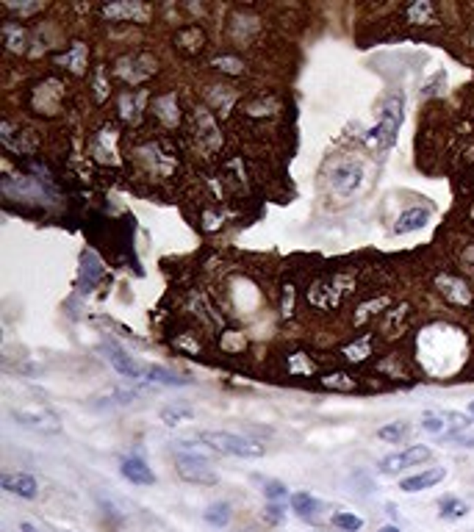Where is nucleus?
Returning <instances> with one entry per match:
<instances>
[{"label": "nucleus", "mask_w": 474, "mask_h": 532, "mask_svg": "<svg viewBox=\"0 0 474 532\" xmlns=\"http://www.w3.org/2000/svg\"><path fill=\"white\" fill-rule=\"evenodd\" d=\"M145 380H153L158 385H189V378H178V375H172V372H166V369H161V366H148V375H145Z\"/></svg>", "instance_id": "obj_18"}, {"label": "nucleus", "mask_w": 474, "mask_h": 532, "mask_svg": "<svg viewBox=\"0 0 474 532\" xmlns=\"http://www.w3.org/2000/svg\"><path fill=\"white\" fill-rule=\"evenodd\" d=\"M266 522L280 524V522H283V508H280V505H272V508L266 510Z\"/></svg>", "instance_id": "obj_26"}, {"label": "nucleus", "mask_w": 474, "mask_h": 532, "mask_svg": "<svg viewBox=\"0 0 474 532\" xmlns=\"http://www.w3.org/2000/svg\"><path fill=\"white\" fill-rule=\"evenodd\" d=\"M324 385L327 388H341V391H350V388H355V380L352 378H347V375H341V372H336V375H327L324 378Z\"/></svg>", "instance_id": "obj_25"}, {"label": "nucleus", "mask_w": 474, "mask_h": 532, "mask_svg": "<svg viewBox=\"0 0 474 532\" xmlns=\"http://www.w3.org/2000/svg\"><path fill=\"white\" fill-rule=\"evenodd\" d=\"M399 122H402V111H396V108L389 106L386 114H383V120H380V125L375 128V142H378V148H392V145H394Z\"/></svg>", "instance_id": "obj_11"}, {"label": "nucleus", "mask_w": 474, "mask_h": 532, "mask_svg": "<svg viewBox=\"0 0 474 532\" xmlns=\"http://www.w3.org/2000/svg\"><path fill=\"white\" fill-rule=\"evenodd\" d=\"M438 508H441V519H447V522L466 519V513H469V505L464 499H458V496H444L438 502Z\"/></svg>", "instance_id": "obj_15"}, {"label": "nucleus", "mask_w": 474, "mask_h": 532, "mask_svg": "<svg viewBox=\"0 0 474 532\" xmlns=\"http://www.w3.org/2000/svg\"><path fill=\"white\" fill-rule=\"evenodd\" d=\"M120 471H122V477L128 480V482H134V485H156V474H153V468L142 460V457L131 455L122 460V466H120Z\"/></svg>", "instance_id": "obj_9"}, {"label": "nucleus", "mask_w": 474, "mask_h": 532, "mask_svg": "<svg viewBox=\"0 0 474 532\" xmlns=\"http://www.w3.org/2000/svg\"><path fill=\"white\" fill-rule=\"evenodd\" d=\"M350 292H352V278H347V275H330V278H322L319 283L311 286L308 300L319 305V308H338Z\"/></svg>", "instance_id": "obj_3"}, {"label": "nucleus", "mask_w": 474, "mask_h": 532, "mask_svg": "<svg viewBox=\"0 0 474 532\" xmlns=\"http://www.w3.org/2000/svg\"><path fill=\"white\" fill-rule=\"evenodd\" d=\"M427 222H430V211L410 208V211L399 214V220H396V225H394V233H399V236H405V233H416V230L424 228Z\"/></svg>", "instance_id": "obj_13"}, {"label": "nucleus", "mask_w": 474, "mask_h": 532, "mask_svg": "<svg viewBox=\"0 0 474 532\" xmlns=\"http://www.w3.org/2000/svg\"><path fill=\"white\" fill-rule=\"evenodd\" d=\"M366 355H372V341H369V338H361L358 344H352V347H347V350H344V358H347V361H352V364L364 361Z\"/></svg>", "instance_id": "obj_22"}, {"label": "nucleus", "mask_w": 474, "mask_h": 532, "mask_svg": "<svg viewBox=\"0 0 474 532\" xmlns=\"http://www.w3.org/2000/svg\"><path fill=\"white\" fill-rule=\"evenodd\" d=\"M264 496H266V499H286V496H292V494H289V488H286L280 480H266V482H264Z\"/></svg>", "instance_id": "obj_24"}, {"label": "nucleus", "mask_w": 474, "mask_h": 532, "mask_svg": "<svg viewBox=\"0 0 474 532\" xmlns=\"http://www.w3.org/2000/svg\"><path fill=\"white\" fill-rule=\"evenodd\" d=\"M289 502H292V510H294L300 519H306V522H316V519H319V499L311 496V494L297 491V494L289 496Z\"/></svg>", "instance_id": "obj_12"}, {"label": "nucleus", "mask_w": 474, "mask_h": 532, "mask_svg": "<svg viewBox=\"0 0 474 532\" xmlns=\"http://www.w3.org/2000/svg\"><path fill=\"white\" fill-rule=\"evenodd\" d=\"M11 416L20 427L25 430H34V433H45V436H53V433H62V422L53 410L42 408V405H25V408H11Z\"/></svg>", "instance_id": "obj_4"}, {"label": "nucleus", "mask_w": 474, "mask_h": 532, "mask_svg": "<svg viewBox=\"0 0 474 532\" xmlns=\"http://www.w3.org/2000/svg\"><path fill=\"white\" fill-rule=\"evenodd\" d=\"M20 530H22V532H36V530H34V524H28V522H25V524H22Z\"/></svg>", "instance_id": "obj_27"}, {"label": "nucleus", "mask_w": 474, "mask_h": 532, "mask_svg": "<svg viewBox=\"0 0 474 532\" xmlns=\"http://www.w3.org/2000/svg\"><path fill=\"white\" fill-rule=\"evenodd\" d=\"M447 477V468H427V471H422V474H413V477H408V480H402L399 482V491H405V494H419V491H427V488H433V485H438L441 480Z\"/></svg>", "instance_id": "obj_10"}, {"label": "nucleus", "mask_w": 474, "mask_h": 532, "mask_svg": "<svg viewBox=\"0 0 474 532\" xmlns=\"http://www.w3.org/2000/svg\"><path fill=\"white\" fill-rule=\"evenodd\" d=\"M430 457H433V450H430V447L413 444V447H408V450H402V452L383 457V460H380V471H383V474H399V471H405V468H410V466L427 463Z\"/></svg>", "instance_id": "obj_5"}, {"label": "nucleus", "mask_w": 474, "mask_h": 532, "mask_svg": "<svg viewBox=\"0 0 474 532\" xmlns=\"http://www.w3.org/2000/svg\"><path fill=\"white\" fill-rule=\"evenodd\" d=\"M142 14H145V6H139V3H108V6H103V17L111 20V22L134 20V17H142Z\"/></svg>", "instance_id": "obj_14"}, {"label": "nucleus", "mask_w": 474, "mask_h": 532, "mask_svg": "<svg viewBox=\"0 0 474 532\" xmlns=\"http://www.w3.org/2000/svg\"><path fill=\"white\" fill-rule=\"evenodd\" d=\"M333 524H336L338 530H344V532H361L364 530V519H361V516H355V513H347V510L336 513V516H333Z\"/></svg>", "instance_id": "obj_20"}, {"label": "nucleus", "mask_w": 474, "mask_h": 532, "mask_svg": "<svg viewBox=\"0 0 474 532\" xmlns=\"http://www.w3.org/2000/svg\"><path fill=\"white\" fill-rule=\"evenodd\" d=\"M203 519L208 522V524H214V527H228V522H231V505L228 502H214V505H208V510L203 513Z\"/></svg>", "instance_id": "obj_17"}, {"label": "nucleus", "mask_w": 474, "mask_h": 532, "mask_svg": "<svg viewBox=\"0 0 474 532\" xmlns=\"http://www.w3.org/2000/svg\"><path fill=\"white\" fill-rule=\"evenodd\" d=\"M106 358H108V364H111L122 378L145 380V375H148V366H142L139 361H134V355H128V352L120 350L117 344H108V347H106Z\"/></svg>", "instance_id": "obj_6"}, {"label": "nucleus", "mask_w": 474, "mask_h": 532, "mask_svg": "<svg viewBox=\"0 0 474 532\" xmlns=\"http://www.w3.org/2000/svg\"><path fill=\"white\" fill-rule=\"evenodd\" d=\"M361 180H364L361 164L347 161V164H338V166L333 169V189H336L338 194H344V197H350V194L361 186Z\"/></svg>", "instance_id": "obj_7"}, {"label": "nucleus", "mask_w": 474, "mask_h": 532, "mask_svg": "<svg viewBox=\"0 0 474 532\" xmlns=\"http://www.w3.org/2000/svg\"><path fill=\"white\" fill-rule=\"evenodd\" d=\"M158 419H161L166 427H178V424H183V422H192V419H194V410H192V408H186V405H178V408H164V410L158 413Z\"/></svg>", "instance_id": "obj_16"}, {"label": "nucleus", "mask_w": 474, "mask_h": 532, "mask_svg": "<svg viewBox=\"0 0 474 532\" xmlns=\"http://www.w3.org/2000/svg\"><path fill=\"white\" fill-rule=\"evenodd\" d=\"M422 430L436 433V436H447V433H450L447 416H444V413H430V416H424V419H422Z\"/></svg>", "instance_id": "obj_21"}, {"label": "nucleus", "mask_w": 474, "mask_h": 532, "mask_svg": "<svg viewBox=\"0 0 474 532\" xmlns=\"http://www.w3.org/2000/svg\"><path fill=\"white\" fill-rule=\"evenodd\" d=\"M0 485H3V491L14 494V496H22V499H34L39 494V485L28 471H8V474L0 477Z\"/></svg>", "instance_id": "obj_8"}, {"label": "nucleus", "mask_w": 474, "mask_h": 532, "mask_svg": "<svg viewBox=\"0 0 474 532\" xmlns=\"http://www.w3.org/2000/svg\"><path fill=\"white\" fill-rule=\"evenodd\" d=\"M408 17H410V22H422V20L436 22V17H433V6H430V3H416V6H410V8H408Z\"/></svg>", "instance_id": "obj_23"}, {"label": "nucleus", "mask_w": 474, "mask_h": 532, "mask_svg": "<svg viewBox=\"0 0 474 532\" xmlns=\"http://www.w3.org/2000/svg\"><path fill=\"white\" fill-rule=\"evenodd\" d=\"M469 413H472V416H474V402H472V405H469Z\"/></svg>", "instance_id": "obj_29"}, {"label": "nucleus", "mask_w": 474, "mask_h": 532, "mask_svg": "<svg viewBox=\"0 0 474 532\" xmlns=\"http://www.w3.org/2000/svg\"><path fill=\"white\" fill-rule=\"evenodd\" d=\"M378 532H399V530H396V527H392V524H389V527H383V530H378Z\"/></svg>", "instance_id": "obj_28"}, {"label": "nucleus", "mask_w": 474, "mask_h": 532, "mask_svg": "<svg viewBox=\"0 0 474 532\" xmlns=\"http://www.w3.org/2000/svg\"><path fill=\"white\" fill-rule=\"evenodd\" d=\"M408 433H410V427H408L405 422H392V424H383V427L378 430V438L392 441V444H399V441L408 438Z\"/></svg>", "instance_id": "obj_19"}, {"label": "nucleus", "mask_w": 474, "mask_h": 532, "mask_svg": "<svg viewBox=\"0 0 474 532\" xmlns=\"http://www.w3.org/2000/svg\"><path fill=\"white\" fill-rule=\"evenodd\" d=\"M178 474L186 482H197V485H214L217 482V471L211 466V460L203 455V450H197V444L192 441H180L178 444Z\"/></svg>", "instance_id": "obj_2"}, {"label": "nucleus", "mask_w": 474, "mask_h": 532, "mask_svg": "<svg viewBox=\"0 0 474 532\" xmlns=\"http://www.w3.org/2000/svg\"><path fill=\"white\" fill-rule=\"evenodd\" d=\"M200 444L208 447L211 452L234 457H264V452H266V447L261 441H252L247 436L228 433V430H203L200 433Z\"/></svg>", "instance_id": "obj_1"}]
</instances>
